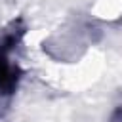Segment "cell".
Here are the masks:
<instances>
[{"label": "cell", "instance_id": "cell-1", "mask_svg": "<svg viewBox=\"0 0 122 122\" xmlns=\"http://www.w3.org/2000/svg\"><path fill=\"white\" fill-rule=\"evenodd\" d=\"M112 122H122V109H118V111H116V114H114Z\"/></svg>", "mask_w": 122, "mask_h": 122}]
</instances>
